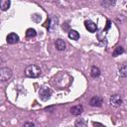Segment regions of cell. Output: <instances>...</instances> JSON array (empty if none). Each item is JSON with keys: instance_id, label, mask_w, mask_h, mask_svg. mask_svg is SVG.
I'll return each instance as SVG.
<instances>
[{"instance_id": "cell-17", "label": "cell", "mask_w": 127, "mask_h": 127, "mask_svg": "<svg viewBox=\"0 0 127 127\" xmlns=\"http://www.w3.org/2000/svg\"><path fill=\"white\" fill-rule=\"evenodd\" d=\"M87 125V122L86 121H84L83 119H79V120H77L76 122H75V126H79V127H84V126H86Z\"/></svg>"}, {"instance_id": "cell-9", "label": "cell", "mask_w": 127, "mask_h": 127, "mask_svg": "<svg viewBox=\"0 0 127 127\" xmlns=\"http://www.w3.org/2000/svg\"><path fill=\"white\" fill-rule=\"evenodd\" d=\"M55 46H56V49L58 50V51H64V49H65V42L64 41V40H62V39H58V40H56V42H55Z\"/></svg>"}, {"instance_id": "cell-13", "label": "cell", "mask_w": 127, "mask_h": 127, "mask_svg": "<svg viewBox=\"0 0 127 127\" xmlns=\"http://www.w3.org/2000/svg\"><path fill=\"white\" fill-rule=\"evenodd\" d=\"M115 2H116V0H102L101 1V5H103L106 8H109L111 6H114Z\"/></svg>"}, {"instance_id": "cell-8", "label": "cell", "mask_w": 127, "mask_h": 127, "mask_svg": "<svg viewBox=\"0 0 127 127\" xmlns=\"http://www.w3.org/2000/svg\"><path fill=\"white\" fill-rule=\"evenodd\" d=\"M69 111H70V113H71L72 115L77 116V115H79V114L82 113V111H83V107H82L81 105H75V106H72V107L70 108Z\"/></svg>"}, {"instance_id": "cell-15", "label": "cell", "mask_w": 127, "mask_h": 127, "mask_svg": "<svg viewBox=\"0 0 127 127\" xmlns=\"http://www.w3.org/2000/svg\"><path fill=\"white\" fill-rule=\"evenodd\" d=\"M123 53H124V49H123V47L118 46V47L115 48V50H114L112 56H113V57H117V56H119V55H121V54H123Z\"/></svg>"}, {"instance_id": "cell-16", "label": "cell", "mask_w": 127, "mask_h": 127, "mask_svg": "<svg viewBox=\"0 0 127 127\" xmlns=\"http://www.w3.org/2000/svg\"><path fill=\"white\" fill-rule=\"evenodd\" d=\"M119 73H120V77L121 78H125V76H126V64H122L120 66Z\"/></svg>"}, {"instance_id": "cell-6", "label": "cell", "mask_w": 127, "mask_h": 127, "mask_svg": "<svg viewBox=\"0 0 127 127\" xmlns=\"http://www.w3.org/2000/svg\"><path fill=\"white\" fill-rule=\"evenodd\" d=\"M84 26H85L86 30H87L88 32H90V33H95L96 30H97V26H96L95 23L92 22L91 20H86V21L84 22Z\"/></svg>"}, {"instance_id": "cell-5", "label": "cell", "mask_w": 127, "mask_h": 127, "mask_svg": "<svg viewBox=\"0 0 127 127\" xmlns=\"http://www.w3.org/2000/svg\"><path fill=\"white\" fill-rule=\"evenodd\" d=\"M102 103H103V99L100 96H93L89 100L90 106H93V107H100L102 105Z\"/></svg>"}, {"instance_id": "cell-3", "label": "cell", "mask_w": 127, "mask_h": 127, "mask_svg": "<svg viewBox=\"0 0 127 127\" xmlns=\"http://www.w3.org/2000/svg\"><path fill=\"white\" fill-rule=\"evenodd\" d=\"M12 76V70L9 67H2L0 68V80L7 81Z\"/></svg>"}, {"instance_id": "cell-4", "label": "cell", "mask_w": 127, "mask_h": 127, "mask_svg": "<svg viewBox=\"0 0 127 127\" xmlns=\"http://www.w3.org/2000/svg\"><path fill=\"white\" fill-rule=\"evenodd\" d=\"M109 103L114 106V107H119L122 103H123V100H122V97L119 95V94H114L110 97L109 99Z\"/></svg>"}, {"instance_id": "cell-1", "label": "cell", "mask_w": 127, "mask_h": 127, "mask_svg": "<svg viewBox=\"0 0 127 127\" xmlns=\"http://www.w3.org/2000/svg\"><path fill=\"white\" fill-rule=\"evenodd\" d=\"M25 74L28 77H38L41 74V68L36 64H30L25 69Z\"/></svg>"}, {"instance_id": "cell-12", "label": "cell", "mask_w": 127, "mask_h": 127, "mask_svg": "<svg viewBox=\"0 0 127 127\" xmlns=\"http://www.w3.org/2000/svg\"><path fill=\"white\" fill-rule=\"evenodd\" d=\"M90 75L91 77L93 78H96L100 75V69L97 67V66H92L91 69H90Z\"/></svg>"}, {"instance_id": "cell-19", "label": "cell", "mask_w": 127, "mask_h": 127, "mask_svg": "<svg viewBox=\"0 0 127 127\" xmlns=\"http://www.w3.org/2000/svg\"><path fill=\"white\" fill-rule=\"evenodd\" d=\"M93 125H99V126H102V124H100V123H96V122H93Z\"/></svg>"}, {"instance_id": "cell-11", "label": "cell", "mask_w": 127, "mask_h": 127, "mask_svg": "<svg viewBox=\"0 0 127 127\" xmlns=\"http://www.w3.org/2000/svg\"><path fill=\"white\" fill-rule=\"evenodd\" d=\"M68 38L71 39V40L77 41L79 39V34L75 30H69V32H68Z\"/></svg>"}, {"instance_id": "cell-2", "label": "cell", "mask_w": 127, "mask_h": 127, "mask_svg": "<svg viewBox=\"0 0 127 127\" xmlns=\"http://www.w3.org/2000/svg\"><path fill=\"white\" fill-rule=\"evenodd\" d=\"M39 95H40V98L43 100V101H47L51 98V95H52V89L49 88V87H46V86H43L40 91H39Z\"/></svg>"}, {"instance_id": "cell-14", "label": "cell", "mask_w": 127, "mask_h": 127, "mask_svg": "<svg viewBox=\"0 0 127 127\" xmlns=\"http://www.w3.org/2000/svg\"><path fill=\"white\" fill-rule=\"evenodd\" d=\"M36 35H37V32H36V30L33 29V28H29V29L26 31V37H27V38H34Z\"/></svg>"}, {"instance_id": "cell-7", "label": "cell", "mask_w": 127, "mask_h": 127, "mask_svg": "<svg viewBox=\"0 0 127 127\" xmlns=\"http://www.w3.org/2000/svg\"><path fill=\"white\" fill-rule=\"evenodd\" d=\"M6 41H7L8 44L14 45V44H16V43L19 42V36H18L17 34H15V33H10V34L6 37Z\"/></svg>"}, {"instance_id": "cell-18", "label": "cell", "mask_w": 127, "mask_h": 127, "mask_svg": "<svg viewBox=\"0 0 127 127\" xmlns=\"http://www.w3.org/2000/svg\"><path fill=\"white\" fill-rule=\"evenodd\" d=\"M24 126H35V124L32 123V122H27V123L24 124Z\"/></svg>"}, {"instance_id": "cell-10", "label": "cell", "mask_w": 127, "mask_h": 127, "mask_svg": "<svg viewBox=\"0 0 127 127\" xmlns=\"http://www.w3.org/2000/svg\"><path fill=\"white\" fill-rule=\"evenodd\" d=\"M11 1L10 0H0V9L2 11H7L10 8Z\"/></svg>"}]
</instances>
